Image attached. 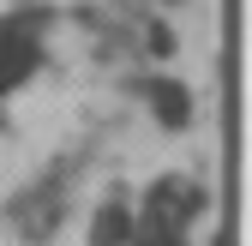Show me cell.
I'll return each mask as SVG.
<instances>
[{
  "label": "cell",
  "mask_w": 252,
  "mask_h": 246,
  "mask_svg": "<svg viewBox=\"0 0 252 246\" xmlns=\"http://www.w3.org/2000/svg\"><path fill=\"white\" fill-rule=\"evenodd\" d=\"M198 210H204V186H192V180L168 174V180H156V186L144 192L138 222H144V228H174V234H186V222H192Z\"/></svg>",
  "instance_id": "obj_1"
},
{
  "label": "cell",
  "mask_w": 252,
  "mask_h": 246,
  "mask_svg": "<svg viewBox=\"0 0 252 246\" xmlns=\"http://www.w3.org/2000/svg\"><path fill=\"white\" fill-rule=\"evenodd\" d=\"M36 66H42V30H36V18H6L0 24V90L24 84Z\"/></svg>",
  "instance_id": "obj_2"
},
{
  "label": "cell",
  "mask_w": 252,
  "mask_h": 246,
  "mask_svg": "<svg viewBox=\"0 0 252 246\" xmlns=\"http://www.w3.org/2000/svg\"><path fill=\"white\" fill-rule=\"evenodd\" d=\"M144 102H150V114L162 120L168 132H186V126H192V90H186L180 78H150L144 84Z\"/></svg>",
  "instance_id": "obj_3"
},
{
  "label": "cell",
  "mask_w": 252,
  "mask_h": 246,
  "mask_svg": "<svg viewBox=\"0 0 252 246\" xmlns=\"http://www.w3.org/2000/svg\"><path fill=\"white\" fill-rule=\"evenodd\" d=\"M132 234H138V210L126 192H114L96 210V222H90V246H132Z\"/></svg>",
  "instance_id": "obj_4"
},
{
  "label": "cell",
  "mask_w": 252,
  "mask_h": 246,
  "mask_svg": "<svg viewBox=\"0 0 252 246\" xmlns=\"http://www.w3.org/2000/svg\"><path fill=\"white\" fill-rule=\"evenodd\" d=\"M132 246H186V234H174V228H144V222H138Z\"/></svg>",
  "instance_id": "obj_5"
},
{
  "label": "cell",
  "mask_w": 252,
  "mask_h": 246,
  "mask_svg": "<svg viewBox=\"0 0 252 246\" xmlns=\"http://www.w3.org/2000/svg\"><path fill=\"white\" fill-rule=\"evenodd\" d=\"M0 126H6V114H0Z\"/></svg>",
  "instance_id": "obj_6"
}]
</instances>
